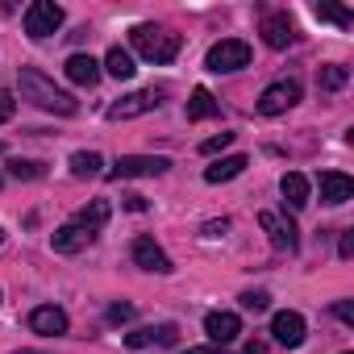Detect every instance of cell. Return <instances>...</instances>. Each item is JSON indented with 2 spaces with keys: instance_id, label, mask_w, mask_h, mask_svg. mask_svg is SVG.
<instances>
[{
  "instance_id": "cell-16",
  "label": "cell",
  "mask_w": 354,
  "mask_h": 354,
  "mask_svg": "<svg viewBox=\"0 0 354 354\" xmlns=\"http://www.w3.org/2000/svg\"><path fill=\"white\" fill-rule=\"evenodd\" d=\"M63 71H67V80L80 84V88H96V84H100V63H96L92 55H71V59L63 63Z\"/></svg>"
},
{
  "instance_id": "cell-29",
  "label": "cell",
  "mask_w": 354,
  "mask_h": 354,
  "mask_svg": "<svg viewBox=\"0 0 354 354\" xmlns=\"http://www.w3.org/2000/svg\"><path fill=\"white\" fill-rule=\"evenodd\" d=\"M234 142V133H217V138H209L205 146H201V154H217V150H225Z\"/></svg>"
},
{
  "instance_id": "cell-34",
  "label": "cell",
  "mask_w": 354,
  "mask_h": 354,
  "mask_svg": "<svg viewBox=\"0 0 354 354\" xmlns=\"http://www.w3.org/2000/svg\"><path fill=\"white\" fill-rule=\"evenodd\" d=\"M225 230H230V221H209V225H205V238H221Z\"/></svg>"
},
{
  "instance_id": "cell-14",
  "label": "cell",
  "mask_w": 354,
  "mask_h": 354,
  "mask_svg": "<svg viewBox=\"0 0 354 354\" xmlns=\"http://www.w3.org/2000/svg\"><path fill=\"white\" fill-rule=\"evenodd\" d=\"M92 238H96V234H88V230H80L75 221H67V225H59V230L50 234V246H55L59 254H80L84 246H92Z\"/></svg>"
},
{
  "instance_id": "cell-26",
  "label": "cell",
  "mask_w": 354,
  "mask_h": 354,
  "mask_svg": "<svg viewBox=\"0 0 354 354\" xmlns=\"http://www.w3.org/2000/svg\"><path fill=\"white\" fill-rule=\"evenodd\" d=\"M267 304H271L267 292H242V308H246V313H263Z\"/></svg>"
},
{
  "instance_id": "cell-19",
  "label": "cell",
  "mask_w": 354,
  "mask_h": 354,
  "mask_svg": "<svg viewBox=\"0 0 354 354\" xmlns=\"http://www.w3.org/2000/svg\"><path fill=\"white\" fill-rule=\"evenodd\" d=\"M109 217H113V205H109V201H92V205H84V209H80V213H75L71 221H75L80 230L96 234V230H100V225H104Z\"/></svg>"
},
{
  "instance_id": "cell-31",
  "label": "cell",
  "mask_w": 354,
  "mask_h": 354,
  "mask_svg": "<svg viewBox=\"0 0 354 354\" xmlns=\"http://www.w3.org/2000/svg\"><path fill=\"white\" fill-rule=\"evenodd\" d=\"M109 321H113V325L133 321V304H113V308H109Z\"/></svg>"
},
{
  "instance_id": "cell-27",
  "label": "cell",
  "mask_w": 354,
  "mask_h": 354,
  "mask_svg": "<svg viewBox=\"0 0 354 354\" xmlns=\"http://www.w3.org/2000/svg\"><path fill=\"white\" fill-rule=\"evenodd\" d=\"M125 346H129V350H142V346H154V329H133V333H125Z\"/></svg>"
},
{
  "instance_id": "cell-37",
  "label": "cell",
  "mask_w": 354,
  "mask_h": 354,
  "mask_svg": "<svg viewBox=\"0 0 354 354\" xmlns=\"http://www.w3.org/2000/svg\"><path fill=\"white\" fill-rule=\"evenodd\" d=\"M246 354H267V342H259V337H254V342H246Z\"/></svg>"
},
{
  "instance_id": "cell-32",
  "label": "cell",
  "mask_w": 354,
  "mask_h": 354,
  "mask_svg": "<svg viewBox=\"0 0 354 354\" xmlns=\"http://www.w3.org/2000/svg\"><path fill=\"white\" fill-rule=\"evenodd\" d=\"M333 317H337L342 325H354V304H350V300H337V304H333Z\"/></svg>"
},
{
  "instance_id": "cell-17",
  "label": "cell",
  "mask_w": 354,
  "mask_h": 354,
  "mask_svg": "<svg viewBox=\"0 0 354 354\" xmlns=\"http://www.w3.org/2000/svg\"><path fill=\"white\" fill-rule=\"evenodd\" d=\"M246 167H250L246 154H225V158H217L213 167H205V180H209V184H230V180H238Z\"/></svg>"
},
{
  "instance_id": "cell-28",
  "label": "cell",
  "mask_w": 354,
  "mask_h": 354,
  "mask_svg": "<svg viewBox=\"0 0 354 354\" xmlns=\"http://www.w3.org/2000/svg\"><path fill=\"white\" fill-rule=\"evenodd\" d=\"M13 113H17V100H13V92H5V88H0V125H5Z\"/></svg>"
},
{
  "instance_id": "cell-12",
  "label": "cell",
  "mask_w": 354,
  "mask_h": 354,
  "mask_svg": "<svg viewBox=\"0 0 354 354\" xmlns=\"http://www.w3.org/2000/svg\"><path fill=\"white\" fill-rule=\"evenodd\" d=\"M30 329H34V333H42V337H63V333L71 329V321H67V313H63V308L42 304V308H34V313H30Z\"/></svg>"
},
{
  "instance_id": "cell-11",
  "label": "cell",
  "mask_w": 354,
  "mask_h": 354,
  "mask_svg": "<svg viewBox=\"0 0 354 354\" xmlns=\"http://www.w3.org/2000/svg\"><path fill=\"white\" fill-rule=\"evenodd\" d=\"M259 225L271 234V246H275V250H288V254H292V250L300 246L296 225H292V221H283L279 213H271V209H267V213H259Z\"/></svg>"
},
{
  "instance_id": "cell-21",
  "label": "cell",
  "mask_w": 354,
  "mask_h": 354,
  "mask_svg": "<svg viewBox=\"0 0 354 354\" xmlns=\"http://www.w3.org/2000/svg\"><path fill=\"white\" fill-rule=\"evenodd\" d=\"M71 175L75 180H96V175H104V158L96 150H80L71 154Z\"/></svg>"
},
{
  "instance_id": "cell-23",
  "label": "cell",
  "mask_w": 354,
  "mask_h": 354,
  "mask_svg": "<svg viewBox=\"0 0 354 354\" xmlns=\"http://www.w3.org/2000/svg\"><path fill=\"white\" fill-rule=\"evenodd\" d=\"M346 80H350V71H346V67H337V63L321 67V75H317L321 92H337V88H346Z\"/></svg>"
},
{
  "instance_id": "cell-8",
  "label": "cell",
  "mask_w": 354,
  "mask_h": 354,
  "mask_svg": "<svg viewBox=\"0 0 354 354\" xmlns=\"http://www.w3.org/2000/svg\"><path fill=\"white\" fill-rule=\"evenodd\" d=\"M133 263L142 267V271H154V275H171L175 267H171V259L162 254V246L154 242V238H133Z\"/></svg>"
},
{
  "instance_id": "cell-1",
  "label": "cell",
  "mask_w": 354,
  "mask_h": 354,
  "mask_svg": "<svg viewBox=\"0 0 354 354\" xmlns=\"http://www.w3.org/2000/svg\"><path fill=\"white\" fill-rule=\"evenodd\" d=\"M17 88H21V100L38 104L42 113H55V117H75L80 113V100L63 88H55V80H46L38 67H21L17 71Z\"/></svg>"
},
{
  "instance_id": "cell-30",
  "label": "cell",
  "mask_w": 354,
  "mask_h": 354,
  "mask_svg": "<svg viewBox=\"0 0 354 354\" xmlns=\"http://www.w3.org/2000/svg\"><path fill=\"white\" fill-rule=\"evenodd\" d=\"M175 337H180V329H175V325H158L154 329V342L158 346H175Z\"/></svg>"
},
{
  "instance_id": "cell-4",
  "label": "cell",
  "mask_w": 354,
  "mask_h": 354,
  "mask_svg": "<svg viewBox=\"0 0 354 354\" xmlns=\"http://www.w3.org/2000/svg\"><path fill=\"white\" fill-rule=\"evenodd\" d=\"M205 67L209 71H242V67H250V46L242 42V38H221L213 50H209V59H205Z\"/></svg>"
},
{
  "instance_id": "cell-22",
  "label": "cell",
  "mask_w": 354,
  "mask_h": 354,
  "mask_svg": "<svg viewBox=\"0 0 354 354\" xmlns=\"http://www.w3.org/2000/svg\"><path fill=\"white\" fill-rule=\"evenodd\" d=\"M104 71H109L113 80H133V71H138V67H133V55H129V50L113 46V50L104 55Z\"/></svg>"
},
{
  "instance_id": "cell-33",
  "label": "cell",
  "mask_w": 354,
  "mask_h": 354,
  "mask_svg": "<svg viewBox=\"0 0 354 354\" xmlns=\"http://www.w3.org/2000/svg\"><path fill=\"white\" fill-rule=\"evenodd\" d=\"M337 254H342V259H354V234H350V230L342 234V242H337Z\"/></svg>"
},
{
  "instance_id": "cell-3",
  "label": "cell",
  "mask_w": 354,
  "mask_h": 354,
  "mask_svg": "<svg viewBox=\"0 0 354 354\" xmlns=\"http://www.w3.org/2000/svg\"><path fill=\"white\" fill-rule=\"evenodd\" d=\"M171 167V158L162 154H121L104 175L109 180H142V175H162Z\"/></svg>"
},
{
  "instance_id": "cell-13",
  "label": "cell",
  "mask_w": 354,
  "mask_h": 354,
  "mask_svg": "<svg viewBox=\"0 0 354 354\" xmlns=\"http://www.w3.org/2000/svg\"><path fill=\"white\" fill-rule=\"evenodd\" d=\"M263 42H267L271 50H288V46L296 42V26H292V17H288V13H271V17H263Z\"/></svg>"
},
{
  "instance_id": "cell-6",
  "label": "cell",
  "mask_w": 354,
  "mask_h": 354,
  "mask_svg": "<svg viewBox=\"0 0 354 354\" xmlns=\"http://www.w3.org/2000/svg\"><path fill=\"white\" fill-rule=\"evenodd\" d=\"M300 80H275L271 88H263V96H259V113L263 117H279V113H288L296 100H300Z\"/></svg>"
},
{
  "instance_id": "cell-9",
  "label": "cell",
  "mask_w": 354,
  "mask_h": 354,
  "mask_svg": "<svg viewBox=\"0 0 354 354\" xmlns=\"http://www.w3.org/2000/svg\"><path fill=\"white\" fill-rule=\"evenodd\" d=\"M205 333H209L213 346H225V342H234V337L242 333V317L230 313V308H217V313L205 317Z\"/></svg>"
},
{
  "instance_id": "cell-39",
  "label": "cell",
  "mask_w": 354,
  "mask_h": 354,
  "mask_svg": "<svg viewBox=\"0 0 354 354\" xmlns=\"http://www.w3.org/2000/svg\"><path fill=\"white\" fill-rule=\"evenodd\" d=\"M0 242H5V230H0Z\"/></svg>"
},
{
  "instance_id": "cell-38",
  "label": "cell",
  "mask_w": 354,
  "mask_h": 354,
  "mask_svg": "<svg viewBox=\"0 0 354 354\" xmlns=\"http://www.w3.org/2000/svg\"><path fill=\"white\" fill-rule=\"evenodd\" d=\"M13 354H42V350H13Z\"/></svg>"
},
{
  "instance_id": "cell-25",
  "label": "cell",
  "mask_w": 354,
  "mask_h": 354,
  "mask_svg": "<svg viewBox=\"0 0 354 354\" xmlns=\"http://www.w3.org/2000/svg\"><path fill=\"white\" fill-rule=\"evenodd\" d=\"M317 17H321V21H333V26H342V30L354 21V17H350L346 9H337V5H317Z\"/></svg>"
},
{
  "instance_id": "cell-35",
  "label": "cell",
  "mask_w": 354,
  "mask_h": 354,
  "mask_svg": "<svg viewBox=\"0 0 354 354\" xmlns=\"http://www.w3.org/2000/svg\"><path fill=\"white\" fill-rule=\"evenodd\" d=\"M184 354H230V350H221V346H188Z\"/></svg>"
},
{
  "instance_id": "cell-36",
  "label": "cell",
  "mask_w": 354,
  "mask_h": 354,
  "mask_svg": "<svg viewBox=\"0 0 354 354\" xmlns=\"http://www.w3.org/2000/svg\"><path fill=\"white\" fill-rule=\"evenodd\" d=\"M125 209H133V213H142V209H146V196H125Z\"/></svg>"
},
{
  "instance_id": "cell-18",
  "label": "cell",
  "mask_w": 354,
  "mask_h": 354,
  "mask_svg": "<svg viewBox=\"0 0 354 354\" xmlns=\"http://www.w3.org/2000/svg\"><path fill=\"white\" fill-rule=\"evenodd\" d=\"M279 192H283V201H288L292 209H304V205H308V175L288 171L283 180H279Z\"/></svg>"
},
{
  "instance_id": "cell-24",
  "label": "cell",
  "mask_w": 354,
  "mask_h": 354,
  "mask_svg": "<svg viewBox=\"0 0 354 354\" xmlns=\"http://www.w3.org/2000/svg\"><path fill=\"white\" fill-rule=\"evenodd\" d=\"M9 175H13V180H42L46 167L34 162V158H13V162H9Z\"/></svg>"
},
{
  "instance_id": "cell-5",
  "label": "cell",
  "mask_w": 354,
  "mask_h": 354,
  "mask_svg": "<svg viewBox=\"0 0 354 354\" xmlns=\"http://www.w3.org/2000/svg\"><path fill=\"white\" fill-rule=\"evenodd\" d=\"M59 26H63V9L55 5V0H34V5L26 9V34H30L34 42L50 38Z\"/></svg>"
},
{
  "instance_id": "cell-20",
  "label": "cell",
  "mask_w": 354,
  "mask_h": 354,
  "mask_svg": "<svg viewBox=\"0 0 354 354\" xmlns=\"http://www.w3.org/2000/svg\"><path fill=\"white\" fill-rule=\"evenodd\" d=\"M217 113H221L217 96H213L209 88H196L192 100H188V121H209V117H217Z\"/></svg>"
},
{
  "instance_id": "cell-10",
  "label": "cell",
  "mask_w": 354,
  "mask_h": 354,
  "mask_svg": "<svg viewBox=\"0 0 354 354\" xmlns=\"http://www.w3.org/2000/svg\"><path fill=\"white\" fill-rule=\"evenodd\" d=\"M271 337H275L279 346L296 350V346L304 342V317H300V313H292V308L275 313V317H271Z\"/></svg>"
},
{
  "instance_id": "cell-2",
  "label": "cell",
  "mask_w": 354,
  "mask_h": 354,
  "mask_svg": "<svg viewBox=\"0 0 354 354\" xmlns=\"http://www.w3.org/2000/svg\"><path fill=\"white\" fill-rule=\"evenodd\" d=\"M129 42H133V50L146 63H158V67L162 63H175V55H180V34H167L158 26H133Z\"/></svg>"
},
{
  "instance_id": "cell-15",
  "label": "cell",
  "mask_w": 354,
  "mask_h": 354,
  "mask_svg": "<svg viewBox=\"0 0 354 354\" xmlns=\"http://www.w3.org/2000/svg\"><path fill=\"white\" fill-rule=\"evenodd\" d=\"M354 196V180L342 171H321V201L325 205H346Z\"/></svg>"
},
{
  "instance_id": "cell-7",
  "label": "cell",
  "mask_w": 354,
  "mask_h": 354,
  "mask_svg": "<svg viewBox=\"0 0 354 354\" xmlns=\"http://www.w3.org/2000/svg\"><path fill=\"white\" fill-rule=\"evenodd\" d=\"M162 104V92L146 88V92H129L121 96L117 104H109V121H129V117H142V113H154Z\"/></svg>"
}]
</instances>
